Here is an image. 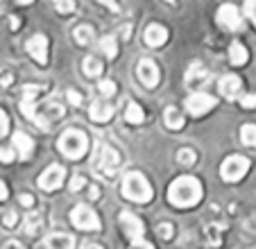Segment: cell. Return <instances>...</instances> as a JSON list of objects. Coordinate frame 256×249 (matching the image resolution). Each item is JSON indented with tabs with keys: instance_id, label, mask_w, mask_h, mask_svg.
Segmentation results:
<instances>
[{
	"instance_id": "d6a6232c",
	"label": "cell",
	"mask_w": 256,
	"mask_h": 249,
	"mask_svg": "<svg viewBox=\"0 0 256 249\" xmlns=\"http://www.w3.org/2000/svg\"><path fill=\"white\" fill-rule=\"evenodd\" d=\"M245 14L256 25V0H245Z\"/></svg>"
},
{
	"instance_id": "f6af8a7d",
	"label": "cell",
	"mask_w": 256,
	"mask_h": 249,
	"mask_svg": "<svg viewBox=\"0 0 256 249\" xmlns=\"http://www.w3.org/2000/svg\"><path fill=\"white\" fill-rule=\"evenodd\" d=\"M120 34H122V38H130L132 36V28H130V25H127V28H122Z\"/></svg>"
},
{
	"instance_id": "30bf717a",
	"label": "cell",
	"mask_w": 256,
	"mask_h": 249,
	"mask_svg": "<svg viewBox=\"0 0 256 249\" xmlns=\"http://www.w3.org/2000/svg\"><path fill=\"white\" fill-rule=\"evenodd\" d=\"M136 72H138V80L143 86L154 88L159 84V68L152 59H140L138 66H136Z\"/></svg>"
},
{
	"instance_id": "ba28073f",
	"label": "cell",
	"mask_w": 256,
	"mask_h": 249,
	"mask_svg": "<svg viewBox=\"0 0 256 249\" xmlns=\"http://www.w3.org/2000/svg\"><path fill=\"white\" fill-rule=\"evenodd\" d=\"M216 104H218L216 98L208 96V93H200V91H195L193 96H188V100H186V109H188L190 116H204Z\"/></svg>"
},
{
	"instance_id": "277c9868",
	"label": "cell",
	"mask_w": 256,
	"mask_h": 249,
	"mask_svg": "<svg viewBox=\"0 0 256 249\" xmlns=\"http://www.w3.org/2000/svg\"><path fill=\"white\" fill-rule=\"evenodd\" d=\"M247 170H250V158L234 154V156H227V158L222 161L220 174H222L224 182L234 184V182H240V179L247 174Z\"/></svg>"
},
{
	"instance_id": "f546056e",
	"label": "cell",
	"mask_w": 256,
	"mask_h": 249,
	"mask_svg": "<svg viewBox=\"0 0 256 249\" xmlns=\"http://www.w3.org/2000/svg\"><path fill=\"white\" fill-rule=\"evenodd\" d=\"M100 93H102L104 98L116 96V84H114L112 80H102V82H100Z\"/></svg>"
},
{
	"instance_id": "83f0119b",
	"label": "cell",
	"mask_w": 256,
	"mask_h": 249,
	"mask_svg": "<svg viewBox=\"0 0 256 249\" xmlns=\"http://www.w3.org/2000/svg\"><path fill=\"white\" fill-rule=\"evenodd\" d=\"M177 161L182 163V166H193V163L198 161V156H195V152L190 148H184L177 152Z\"/></svg>"
},
{
	"instance_id": "b9f144b4",
	"label": "cell",
	"mask_w": 256,
	"mask_h": 249,
	"mask_svg": "<svg viewBox=\"0 0 256 249\" xmlns=\"http://www.w3.org/2000/svg\"><path fill=\"white\" fill-rule=\"evenodd\" d=\"M2 249H25V247L18 242V240H10V242L2 244Z\"/></svg>"
},
{
	"instance_id": "d4e9b609",
	"label": "cell",
	"mask_w": 256,
	"mask_h": 249,
	"mask_svg": "<svg viewBox=\"0 0 256 249\" xmlns=\"http://www.w3.org/2000/svg\"><path fill=\"white\" fill-rule=\"evenodd\" d=\"M100 50L104 52V57L114 59L118 54V44H116V36H102L100 38Z\"/></svg>"
},
{
	"instance_id": "ac0fdd59",
	"label": "cell",
	"mask_w": 256,
	"mask_h": 249,
	"mask_svg": "<svg viewBox=\"0 0 256 249\" xmlns=\"http://www.w3.org/2000/svg\"><path fill=\"white\" fill-rule=\"evenodd\" d=\"M88 114H91V120H96V122H106V120L114 116V106L104 100H98L91 104V111H88Z\"/></svg>"
},
{
	"instance_id": "d6986e66",
	"label": "cell",
	"mask_w": 256,
	"mask_h": 249,
	"mask_svg": "<svg viewBox=\"0 0 256 249\" xmlns=\"http://www.w3.org/2000/svg\"><path fill=\"white\" fill-rule=\"evenodd\" d=\"M46 247L48 249H75V238L68 234H50L46 238Z\"/></svg>"
},
{
	"instance_id": "9a60e30c",
	"label": "cell",
	"mask_w": 256,
	"mask_h": 249,
	"mask_svg": "<svg viewBox=\"0 0 256 249\" xmlns=\"http://www.w3.org/2000/svg\"><path fill=\"white\" fill-rule=\"evenodd\" d=\"M218 88H220L222 98L236 100L242 91V82H240V77H236V75H224L222 80H220V84H218Z\"/></svg>"
},
{
	"instance_id": "4fadbf2b",
	"label": "cell",
	"mask_w": 256,
	"mask_h": 249,
	"mask_svg": "<svg viewBox=\"0 0 256 249\" xmlns=\"http://www.w3.org/2000/svg\"><path fill=\"white\" fill-rule=\"evenodd\" d=\"M28 52H30V57H32L36 64L46 66V64H48V38H46L44 34L32 36L28 41Z\"/></svg>"
},
{
	"instance_id": "4316f807",
	"label": "cell",
	"mask_w": 256,
	"mask_h": 249,
	"mask_svg": "<svg viewBox=\"0 0 256 249\" xmlns=\"http://www.w3.org/2000/svg\"><path fill=\"white\" fill-rule=\"evenodd\" d=\"M240 138L247 148H256V124H242Z\"/></svg>"
},
{
	"instance_id": "44dd1931",
	"label": "cell",
	"mask_w": 256,
	"mask_h": 249,
	"mask_svg": "<svg viewBox=\"0 0 256 249\" xmlns=\"http://www.w3.org/2000/svg\"><path fill=\"white\" fill-rule=\"evenodd\" d=\"M247 59H250V54H247L245 46H240V44L229 46V62H232L234 66H242V64H247Z\"/></svg>"
},
{
	"instance_id": "7c38bea8",
	"label": "cell",
	"mask_w": 256,
	"mask_h": 249,
	"mask_svg": "<svg viewBox=\"0 0 256 249\" xmlns=\"http://www.w3.org/2000/svg\"><path fill=\"white\" fill-rule=\"evenodd\" d=\"M120 224H122V231H125V236L132 240V242H136V240H143V222L138 220V218L134 216V213L130 211H122L120 213Z\"/></svg>"
},
{
	"instance_id": "d590c367",
	"label": "cell",
	"mask_w": 256,
	"mask_h": 249,
	"mask_svg": "<svg viewBox=\"0 0 256 249\" xmlns=\"http://www.w3.org/2000/svg\"><path fill=\"white\" fill-rule=\"evenodd\" d=\"M66 98H68V102H70V104H75V106H80V104H82V100H84L82 93L75 91V88H70V91L66 93Z\"/></svg>"
},
{
	"instance_id": "9c48e42d",
	"label": "cell",
	"mask_w": 256,
	"mask_h": 249,
	"mask_svg": "<svg viewBox=\"0 0 256 249\" xmlns=\"http://www.w3.org/2000/svg\"><path fill=\"white\" fill-rule=\"evenodd\" d=\"M218 23L227 30H234V32H240L242 30V16L240 12L234 5H222L218 10Z\"/></svg>"
},
{
	"instance_id": "bcb514c9",
	"label": "cell",
	"mask_w": 256,
	"mask_h": 249,
	"mask_svg": "<svg viewBox=\"0 0 256 249\" xmlns=\"http://www.w3.org/2000/svg\"><path fill=\"white\" fill-rule=\"evenodd\" d=\"M82 249H102V247H100V244H96V242H84Z\"/></svg>"
},
{
	"instance_id": "f1b7e54d",
	"label": "cell",
	"mask_w": 256,
	"mask_h": 249,
	"mask_svg": "<svg viewBox=\"0 0 256 249\" xmlns=\"http://www.w3.org/2000/svg\"><path fill=\"white\" fill-rule=\"evenodd\" d=\"M54 7H57L59 14H70V12H75V2H72V0H54Z\"/></svg>"
},
{
	"instance_id": "8fae6325",
	"label": "cell",
	"mask_w": 256,
	"mask_h": 249,
	"mask_svg": "<svg viewBox=\"0 0 256 249\" xmlns=\"http://www.w3.org/2000/svg\"><path fill=\"white\" fill-rule=\"evenodd\" d=\"M64 174H66V170H64L62 166H57V163H52V166H48V168L44 170V174L39 177V186L44 188V190H57V188L64 184Z\"/></svg>"
},
{
	"instance_id": "c3c4849f",
	"label": "cell",
	"mask_w": 256,
	"mask_h": 249,
	"mask_svg": "<svg viewBox=\"0 0 256 249\" xmlns=\"http://www.w3.org/2000/svg\"><path fill=\"white\" fill-rule=\"evenodd\" d=\"M166 2H174V0H166Z\"/></svg>"
},
{
	"instance_id": "484cf974",
	"label": "cell",
	"mask_w": 256,
	"mask_h": 249,
	"mask_svg": "<svg viewBox=\"0 0 256 249\" xmlns=\"http://www.w3.org/2000/svg\"><path fill=\"white\" fill-rule=\"evenodd\" d=\"M23 226H25V234H30V236L36 234V231H39V226H41V218H39V213L30 211V213H28V218H25V222H23Z\"/></svg>"
},
{
	"instance_id": "603a6c76",
	"label": "cell",
	"mask_w": 256,
	"mask_h": 249,
	"mask_svg": "<svg viewBox=\"0 0 256 249\" xmlns=\"http://www.w3.org/2000/svg\"><path fill=\"white\" fill-rule=\"evenodd\" d=\"M93 38H96V32H93L91 25H80V28L75 30V41H78L80 46L93 44Z\"/></svg>"
},
{
	"instance_id": "74e56055",
	"label": "cell",
	"mask_w": 256,
	"mask_h": 249,
	"mask_svg": "<svg viewBox=\"0 0 256 249\" xmlns=\"http://www.w3.org/2000/svg\"><path fill=\"white\" fill-rule=\"evenodd\" d=\"M240 104L245 106V109H254V106H256V96H252V93H250V96H242L240 98Z\"/></svg>"
},
{
	"instance_id": "4dcf8cb0",
	"label": "cell",
	"mask_w": 256,
	"mask_h": 249,
	"mask_svg": "<svg viewBox=\"0 0 256 249\" xmlns=\"http://www.w3.org/2000/svg\"><path fill=\"white\" fill-rule=\"evenodd\" d=\"M156 234H159L161 240H170V238H172V234H174L172 224H168V222H161V224L156 226Z\"/></svg>"
},
{
	"instance_id": "60d3db41",
	"label": "cell",
	"mask_w": 256,
	"mask_h": 249,
	"mask_svg": "<svg viewBox=\"0 0 256 249\" xmlns=\"http://www.w3.org/2000/svg\"><path fill=\"white\" fill-rule=\"evenodd\" d=\"M18 202L25 206V208H30V206H34V197H32V195H20V197H18Z\"/></svg>"
},
{
	"instance_id": "52a82bcc",
	"label": "cell",
	"mask_w": 256,
	"mask_h": 249,
	"mask_svg": "<svg viewBox=\"0 0 256 249\" xmlns=\"http://www.w3.org/2000/svg\"><path fill=\"white\" fill-rule=\"evenodd\" d=\"M96 166H98V170H100L104 177H112L114 170L120 166V154H118L114 148H109V145H100Z\"/></svg>"
},
{
	"instance_id": "3957f363",
	"label": "cell",
	"mask_w": 256,
	"mask_h": 249,
	"mask_svg": "<svg viewBox=\"0 0 256 249\" xmlns=\"http://www.w3.org/2000/svg\"><path fill=\"white\" fill-rule=\"evenodd\" d=\"M122 195L136 204H145L152 200V186L150 182L138 172H127L122 177Z\"/></svg>"
},
{
	"instance_id": "6da1fadb",
	"label": "cell",
	"mask_w": 256,
	"mask_h": 249,
	"mask_svg": "<svg viewBox=\"0 0 256 249\" xmlns=\"http://www.w3.org/2000/svg\"><path fill=\"white\" fill-rule=\"evenodd\" d=\"M202 200V184L195 177H179L170 184L168 188V202L177 208H188V206L200 204Z\"/></svg>"
},
{
	"instance_id": "8992f818",
	"label": "cell",
	"mask_w": 256,
	"mask_h": 249,
	"mask_svg": "<svg viewBox=\"0 0 256 249\" xmlns=\"http://www.w3.org/2000/svg\"><path fill=\"white\" fill-rule=\"evenodd\" d=\"M39 96H41V86H36V84H28V86L23 88V100H20V111H23V114L28 116V118L32 120L34 124H39V127H41V118H39V114H36Z\"/></svg>"
},
{
	"instance_id": "f35d334b",
	"label": "cell",
	"mask_w": 256,
	"mask_h": 249,
	"mask_svg": "<svg viewBox=\"0 0 256 249\" xmlns=\"http://www.w3.org/2000/svg\"><path fill=\"white\" fill-rule=\"evenodd\" d=\"M130 249H154L150 242H145V240H136V242H132Z\"/></svg>"
},
{
	"instance_id": "7402d4cb",
	"label": "cell",
	"mask_w": 256,
	"mask_h": 249,
	"mask_svg": "<svg viewBox=\"0 0 256 249\" xmlns=\"http://www.w3.org/2000/svg\"><path fill=\"white\" fill-rule=\"evenodd\" d=\"M125 120H127V122H132V124H140L145 120V111L140 109L136 102H127V106H125Z\"/></svg>"
},
{
	"instance_id": "e575fe53",
	"label": "cell",
	"mask_w": 256,
	"mask_h": 249,
	"mask_svg": "<svg viewBox=\"0 0 256 249\" xmlns=\"http://www.w3.org/2000/svg\"><path fill=\"white\" fill-rule=\"evenodd\" d=\"M7 132H10V118L2 109H0V138H5Z\"/></svg>"
},
{
	"instance_id": "1f68e13d",
	"label": "cell",
	"mask_w": 256,
	"mask_h": 249,
	"mask_svg": "<svg viewBox=\"0 0 256 249\" xmlns=\"http://www.w3.org/2000/svg\"><path fill=\"white\" fill-rule=\"evenodd\" d=\"M84 186H86V179H84V177H80V174H75V177L70 179V184H68V188H70V192H80Z\"/></svg>"
},
{
	"instance_id": "7bdbcfd3",
	"label": "cell",
	"mask_w": 256,
	"mask_h": 249,
	"mask_svg": "<svg viewBox=\"0 0 256 249\" xmlns=\"http://www.w3.org/2000/svg\"><path fill=\"white\" fill-rule=\"evenodd\" d=\"M88 197H91V200H98V197H100V190H98V186H88Z\"/></svg>"
},
{
	"instance_id": "e0dca14e",
	"label": "cell",
	"mask_w": 256,
	"mask_h": 249,
	"mask_svg": "<svg viewBox=\"0 0 256 249\" xmlns=\"http://www.w3.org/2000/svg\"><path fill=\"white\" fill-rule=\"evenodd\" d=\"M14 148H16V154H18V158H30V154H32L34 150V140L30 138L25 132H16L14 134Z\"/></svg>"
},
{
	"instance_id": "836d02e7",
	"label": "cell",
	"mask_w": 256,
	"mask_h": 249,
	"mask_svg": "<svg viewBox=\"0 0 256 249\" xmlns=\"http://www.w3.org/2000/svg\"><path fill=\"white\" fill-rule=\"evenodd\" d=\"M16 156H18V154H16L14 150H10V148H0V163H12Z\"/></svg>"
},
{
	"instance_id": "8d00e7d4",
	"label": "cell",
	"mask_w": 256,
	"mask_h": 249,
	"mask_svg": "<svg viewBox=\"0 0 256 249\" xmlns=\"http://www.w3.org/2000/svg\"><path fill=\"white\" fill-rule=\"evenodd\" d=\"M16 222H18V216H16L14 211H7L5 216H2V224H5L7 229H12V226H14Z\"/></svg>"
},
{
	"instance_id": "ab89813d",
	"label": "cell",
	"mask_w": 256,
	"mask_h": 249,
	"mask_svg": "<svg viewBox=\"0 0 256 249\" xmlns=\"http://www.w3.org/2000/svg\"><path fill=\"white\" fill-rule=\"evenodd\" d=\"M98 2H102V5L109 7L114 14H118V2H116V0H98Z\"/></svg>"
},
{
	"instance_id": "2e32d148",
	"label": "cell",
	"mask_w": 256,
	"mask_h": 249,
	"mask_svg": "<svg viewBox=\"0 0 256 249\" xmlns=\"http://www.w3.org/2000/svg\"><path fill=\"white\" fill-rule=\"evenodd\" d=\"M184 82H186V86H188V88H200V86H204V84L208 82V70L202 66V64H193V66L186 70Z\"/></svg>"
},
{
	"instance_id": "cb8c5ba5",
	"label": "cell",
	"mask_w": 256,
	"mask_h": 249,
	"mask_svg": "<svg viewBox=\"0 0 256 249\" xmlns=\"http://www.w3.org/2000/svg\"><path fill=\"white\" fill-rule=\"evenodd\" d=\"M102 70H104V66H102L100 59H96V57L84 59V75L86 77H100Z\"/></svg>"
},
{
	"instance_id": "5b68a950",
	"label": "cell",
	"mask_w": 256,
	"mask_h": 249,
	"mask_svg": "<svg viewBox=\"0 0 256 249\" xmlns=\"http://www.w3.org/2000/svg\"><path fill=\"white\" fill-rule=\"evenodd\" d=\"M70 220H72V224L82 231H100V218H98V213L86 204L75 206L70 213Z\"/></svg>"
},
{
	"instance_id": "7dc6e473",
	"label": "cell",
	"mask_w": 256,
	"mask_h": 249,
	"mask_svg": "<svg viewBox=\"0 0 256 249\" xmlns=\"http://www.w3.org/2000/svg\"><path fill=\"white\" fill-rule=\"evenodd\" d=\"M16 2H18V5H30L32 0H16Z\"/></svg>"
},
{
	"instance_id": "ffe728a7",
	"label": "cell",
	"mask_w": 256,
	"mask_h": 249,
	"mask_svg": "<svg viewBox=\"0 0 256 249\" xmlns=\"http://www.w3.org/2000/svg\"><path fill=\"white\" fill-rule=\"evenodd\" d=\"M164 120L170 130H182V127H184V116H182V111H179L177 106H168L164 114Z\"/></svg>"
},
{
	"instance_id": "7a4b0ae2",
	"label": "cell",
	"mask_w": 256,
	"mask_h": 249,
	"mask_svg": "<svg viewBox=\"0 0 256 249\" xmlns=\"http://www.w3.org/2000/svg\"><path fill=\"white\" fill-rule=\"evenodd\" d=\"M59 152L64 156L72 158V161H78L86 154L88 150V138L82 130H66L62 136H59Z\"/></svg>"
},
{
	"instance_id": "ee69618b",
	"label": "cell",
	"mask_w": 256,
	"mask_h": 249,
	"mask_svg": "<svg viewBox=\"0 0 256 249\" xmlns=\"http://www.w3.org/2000/svg\"><path fill=\"white\" fill-rule=\"evenodd\" d=\"M7 195H10V192H7V186L2 182H0V202H5L7 200Z\"/></svg>"
},
{
	"instance_id": "5bb4252c",
	"label": "cell",
	"mask_w": 256,
	"mask_h": 249,
	"mask_svg": "<svg viewBox=\"0 0 256 249\" xmlns=\"http://www.w3.org/2000/svg\"><path fill=\"white\" fill-rule=\"evenodd\" d=\"M143 41L148 46H152V48H159V46H164L166 41H168V30L159 23L148 25V28H145V34H143Z\"/></svg>"
}]
</instances>
